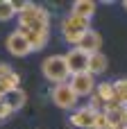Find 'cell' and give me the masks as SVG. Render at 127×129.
<instances>
[{"mask_svg": "<svg viewBox=\"0 0 127 129\" xmlns=\"http://www.w3.org/2000/svg\"><path fill=\"white\" fill-rule=\"evenodd\" d=\"M18 27L34 29V32H50V11L45 7H41V5L30 2L18 14Z\"/></svg>", "mask_w": 127, "mask_h": 129, "instance_id": "6da1fadb", "label": "cell"}, {"mask_svg": "<svg viewBox=\"0 0 127 129\" xmlns=\"http://www.w3.org/2000/svg\"><path fill=\"white\" fill-rule=\"evenodd\" d=\"M41 73L55 86L57 84H66L70 79V70H68V63H66L64 54H50V57H45L43 63H41Z\"/></svg>", "mask_w": 127, "mask_h": 129, "instance_id": "7a4b0ae2", "label": "cell"}, {"mask_svg": "<svg viewBox=\"0 0 127 129\" xmlns=\"http://www.w3.org/2000/svg\"><path fill=\"white\" fill-rule=\"evenodd\" d=\"M89 29H91V25H89L86 18H80V16H73V14H68V16L61 18V36L73 48L80 45V41L84 39V34Z\"/></svg>", "mask_w": 127, "mask_h": 129, "instance_id": "3957f363", "label": "cell"}, {"mask_svg": "<svg viewBox=\"0 0 127 129\" xmlns=\"http://www.w3.org/2000/svg\"><path fill=\"white\" fill-rule=\"evenodd\" d=\"M50 98H52V104L59 107V109H64V111H73V109L77 107V102H80V98L75 95V91L70 88L68 82H66V84H57V86H52Z\"/></svg>", "mask_w": 127, "mask_h": 129, "instance_id": "277c9868", "label": "cell"}, {"mask_svg": "<svg viewBox=\"0 0 127 129\" xmlns=\"http://www.w3.org/2000/svg\"><path fill=\"white\" fill-rule=\"evenodd\" d=\"M70 88L75 91L77 98H91L93 91H95V77L89 75V73H77V75H70L68 79Z\"/></svg>", "mask_w": 127, "mask_h": 129, "instance_id": "5b68a950", "label": "cell"}, {"mask_svg": "<svg viewBox=\"0 0 127 129\" xmlns=\"http://www.w3.org/2000/svg\"><path fill=\"white\" fill-rule=\"evenodd\" d=\"M98 113H100V111H95V109L89 107V104H86V107H75L73 113H70V125L77 127V129H91Z\"/></svg>", "mask_w": 127, "mask_h": 129, "instance_id": "8992f818", "label": "cell"}, {"mask_svg": "<svg viewBox=\"0 0 127 129\" xmlns=\"http://www.w3.org/2000/svg\"><path fill=\"white\" fill-rule=\"evenodd\" d=\"M66 63H68V70L70 75H77V73H86V66H89V57L82 48H70L66 54Z\"/></svg>", "mask_w": 127, "mask_h": 129, "instance_id": "52a82bcc", "label": "cell"}, {"mask_svg": "<svg viewBox=\"0 0 127 129\" xmlns=\"http://www.w3.org/2000/svg\"><path fill=\"white\" fill-rule=\"evenodd\" d=\"M7 52L11 54V57H27L30 52H32V48H30V43L25 41V36L16 29V32H11L9 36H7Z\"/></svg>", "mask_w": 127, "mask_h": 129, "instance_id": "ba28073f", "label": "cell"}, {"mask_svg": "<svg viewBox=\"0 0 127 129\" xmlns=\"http://www.w3.org/2000/svg\"><path fill=\"white\" fill-rule=\"evenodd\" d=\"M18 32L25 36V41L30 43L32 52L43 50L48 45V41H50V32H34V29H23V27H18Z\"/></svg>", "mask_w": 127, "mask_h": 129, "instance_id": "9c48e42d", "label": "cell"}, {"mask_svg": "<svg viewBox=\"0 0 127 129\" xmlns=\"http://www.w3.org/2000/svg\"><path fill=\"white\" fill-rule=\"evenodd\" d=\"M77 48H82L86 54H95V52H100V48H102V34H100L98 29H89V32L84 34V39L80 41Z\"/></svg>", "mask_w": 127, "mask_h": 129, "instance_id": "30bf717a", "label": "cell"}, {"mask_svg": "<svg viewBox=\"0 0 127 129\" xmlns=\"http://www.w3.org/2000/svg\"><path fill=\"white\" fill-rule=\"evenodd\" d=\"M107 68H109V59H107V54H102V52H95V54H91L89 57V66H86V73L89 75H102V73H107Z\"/></svg>", "mask_w": 127, "mask_h": 129, "instance_id": "8fae6325", "label": "cell"}, {"mask_svg": "<svg viewBox=\"0 0 127 129\" xmlns=\"http://www.w3.org/2000/svg\"><path fill=\"white\" fill-rule=\"evenodd\" d=\"M95 9H98V5H95L93 0H77V2H73L70 14H73V16H80V18L91 20V18H93V14H95Z\"/></svg>", "mask_w": 127, "mask_h": 129, "instance_id": "7c38bea8", "label": "cell"}, {"mask_svg": "<svg viewBox=\"0 0 127 129\" xmlns=\"http://www.w3.org/2000/svg\"><path fill=\"white\" fill-rule=\"evenodd\" d=\"M93 95L100 100V104H102V107H105L107 102H111V100H114V86H111V82L95 84V91H93Z\"/></svg>", "mask_w": 127, "mask_h": 129, "instance_id": "4fadbf2b", "label": "cell"}, {"mask_svg": "<svg viewBox=\"0 0 127 129\" xmlns=\"http://www.w3.org/2000/svg\"><path fill=\"white\" fill-rule=\"evenodd\" d=\"M20 88V75L18 73H11V75H7L5 79H0V91L5 93V95H11L14 91H18Z\"/></svg>", "mask_w": 127, "mask_h": 129, "instance_id": "5bb4252c", "label": "cell"}, {"mask_svg": "<svg viewBox=\"0 0 127 129\" xmlns=\"http://www.w3.org/2000/svg\"><path fill=\"white\" fill-rule=\"evenodd\" d=\"M111 86H114V100H116L118 104L127 107V77H125V79H116V82H111Z\"/></svg>", "mask_w": 127, "mask_h": 129, "instance_id": "9a60e30c", "label": "cell"}, {"mask_svg": "<svg viewBox=\"0 0 127 129\" xmlns=\"http://www.w3.org/2000/svg\"><path fill=\"white\" fill-rule=\"evenodd\" d=\"M9 104H11V109L14 111H18V109H23L25 107V102H27V93L23 91V88H18V91H14L11 93V100H7Z\"/></svg>", "mask_w": 127, "mask_h": 129, "instance_id": "2e32d148", "label": "cell"}, {"mask_svg": "<svg viewBox=\"0 0 127 129\" xmlns=\"http://www.w3.org/2000/svg\"><path fill=\"white\" fill-rule=\"evenodd\" d=\"M14 16H16V11H14L11 0H0V20L7 23V20H11Z\"/></svg>", "mask_w": 127, "mask_h": 129, "instance_id": "e0dca14e", "label": "cell"}, {"mask_svg": "<svg viewBox=\"0 0 127 129\" xmlns=\"http://www.w3.org/2000/svg\"><path fill=\"white\" fill-rule=\"evenodd\" d=\"M11 113H16L14 109H11V104L5 100V102H0V122L2 120H7V118H11Z\"/></svg>", "mask_w": 127, "mask_h": 129, "instance_id": "ac0fdd59", "label": "cell"}, {"mask_svg": "<svg viewBox=\"0 0 127 129\" xmlns=\"http://www.w3.org/2000/svg\"><path fill=\"white\" fill-rule=\"evenodd\" d=\"M91 129H111V125L107 122V118H105V113H102V111L95 116V120H93V127H91Z\"/></svg>", "mask_w": 127, "mask_h": 129, "instance_id": "d6986e66", "label": "cell"}, {"mask_svg": "<svg viewBox=\"0 0 127 129\" xmlns=\"http://www.w3.org/2000/svg\"><path fill=\"white\" fill-rule=\"evenodd\" d=\"M14 73V68L9 66V63H0V79H5L7 75H11Z\"/></svg>", "mask_w": 127, "mask_h": 129, "instance_id": "ffe728a7", "label": "cell"}, {"mask_svg": "<svg viewBox=\"0 0 127 129\" xmlns=\"http://www.w3.org/2000/svg\"><path fill=\"white\" fill-rule=\"evenodd\" d=\"M5 100H7V95H5V93L0 91V102H5Z\"/></svg>", "mask_w": 127, "mask_h": 129, "instance_id": "44dd1931", "label": "cell"}, {"mask_svg": "<svg viewBox=\"0 0 127 129\" xmlns=\"http://www.w3.org/2000/svg\"><path fill=\"white\" fill-rule=\"evenodd\" d=\"M123 7H125V9H127V0H125V2H123Z\"/></svg>", "mask_w": 127, "mask_h": 129, "instance_id": "7402d4cb", "label": "cell"}, {"mask_svg": "<svg viewBox=\"0 0 127 129\" xmlns=\"http://www.w3.org/2000/svg\"><path fill=\"white\" fill-rule=\"evenodd\" d=\"M118 129H127V127H118Z\"/></svg>", "mask_w": 127, "mask_h": 129, "instance_id": "603a6c76", "label": "cell"}]
</instances>
